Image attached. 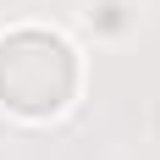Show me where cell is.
I'll return each instance as SVG.
<instances>
[{"label":"cell","instance_id":"1","mask_svg":"<svg viewBox=\"0 0 160 160\" xmlns=\"http://www.w3.org/2000/svg\"><path fill=\"white\" fill-rule=\"evenodd\" d=\"M78 83L72 50L50 33H11L0 44V99L22 116H50L61 111Z\"/></svg>","mask_w":160,"mask_h":160}]
</instances>
